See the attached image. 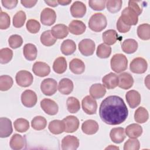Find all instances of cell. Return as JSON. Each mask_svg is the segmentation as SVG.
<instances>
[{
    "label": "cell",
    "instance_id": "cell-27",
    "mask_svg": "<svg viewBox=\"0 0 150 150\" xmlns=\"http://www.w3.org/2000/svg\"><path fill=\"white\" fill-rule=\"evenodd\" d=\"M105 93L106 89L105 87L100 83L94 84L90 88V94L94 99H98L103 97Z\"/></svg>",
    "mask_w": 150,
    "mask_h": 150
},
{
    "label": "cell",
    "instance_id": "cell-40",
    "mask_svg": "<svg viewBox=\"0 0 150 150\" xmlns=\"http://www.w3.org/2000/svg\"><path fill=\"white\" fill-rule=\"evenodd\" d=\"M67 108L70 113H76L80 109V104L79 100L74 97H69L66 101Z\"/></svg>",
    "mask_w": 150,
    "mask_h": 150
},
{
    "label": "cell",
    "instance_id": "cell-18",
    "mask_svg": "<svg viewBox=\"0 0 150 150\" xmlns=\"http://www.w3.org/2000/svg\"><path fill=\"white\" fill-rule=\"evenodd\" d=\"M125 98L128 104L131 108L138 107L141 103V95L136 90L128 91L125 94Z\"/></svg>",
    "mask_w": 150,
    "mask_h": 150
},
{
    "label": "cell",
    "instance_id": "cell-30",
    "mask_svg": "<svg viewBox=\"0 0 150 150\" xmlns=\"http://www.w3.org/2000/svg\"><path fill=\"white\" fill-rule=\"evenodd\" d=\"M9 145L12 149L20 150L25 145V140L22 135L18 134H15L10 139Z\"/></svg>",
    "mask_w": 150,
    "mask_h": 150
},
{
    "label": "cell",
    "instance_id": "cell-21",
    "mask_svg": "<svg viewBox=\"0 0 150 150\" xmlns=\"http://www.w3.org/2000/svg\"><path fill=\"white\" fill-rule=\"evenodd\" d=\"M99 129V126L97 121L93 120L85 121L81 125L83 132L87 135H93L96 134Z\"/></svg>",
    "mask_w": 150,
    "mask_h": 150
},
{
    "label": "cell",
    "instance_id": "cell-50",
    "mask_svg": "<svg viewBox=\"0 0 150 150\" xmlns=\"http://www.w3.org/2000/svg\"><path fill=\"white\" fill-rule=\"evenodd\" d=\"M11 24V19L9 15L2 11L1 9L0 13V29H6L10 26Z\"/></svg>",
    "mask_w": 150,
    "mask_h": 150
},
{
    "label": "cell",
    "instance_id": "cell-20",
    "mask_svg": "<svg viewBox=\"0 0 150 150\" xmlns=\"http://www.w3.org/2000/svg\"><path fill=\"white\" fill-rule=\"evenodd\" d=\"M103 86L108 89H114L118 85V77L115 73L111 72L102 79Z\"/></svg>",
    "mask_w": 150,
    "mask_h": 150
},
{
    "label": "cell",
    "instance_id": "cell-37",
    "mask_svg": "<svg viewBox=\"0 0 150 150\" xmlns=\"http://www.w3.org/2000/svg\"><path fill=\"white\" fill-rule=\"evenodd\" d=\"M56 39L52 35L51 30H47L43 32L40 35V42L44 46H51L53 45Z\"/></svg>",
    "mask_w": 150,
    "mask_h": 150
},
{
    "label": "cell",
    "instance_id": "cell-3",
    "mask_svg": "<svg viewBox=\"0 0 150 150\" xmlns=\"http://www.w3.org/2000/svg\"><path fill=\"white\" fill-rule=\"evenodd\" d=\"M110 64L111 69L115 73H119L127 69L128 60L124 54L117 53L112 57Z\"/></svg>",
    "mask_w": 150,
    "mask_h": 150
},
{
    "label": "cell",
    "instance_id": "cell-42",
    "mask_svg": "<svg viewBox=\"0 0 150 150\" xmlns=\"http://www.w3.org/2000/svg\"><path fill=\"white\" fill-rule=\"evenodd\" d=\"M15 130L19 132H25L29 128V121L22 118L16 119L13 122Z\"/></svg>",
    "mask_w": 150,
    "mask_h": 150
},
{
    "label": "cell",
    "instance_id": "cell-15",
    "mask_svg": "<svg viewBox=\"0 0 150 150\" xmlns=\"http://www.w3.org/2000/svg\"><path fill=\"white\" fill-rule=\"evenodd\" d=\"M32 71L37 76L43 77L49 74L50 68V66L45 62H36L33 65Z\"/></svg>",
    "mask_w": 150,
    "mask_h": 150
},
{
    "label": "cell",
    "instance_id": "cell-51",
    "mask_svg": "<svg viewBox=\"0 0 150 150\" xmlns=\"http://www.w3.org/2000/svg\"><path fill=\"white\" fill-rule=\"evenodd\" d=\"M106 1L105 0H90L88 1L89 6L95 11L104 10L105 7Z\"/></svg>",
    "mask_w": 150,
    "mask_h": 150
},
{
    "label": "cell",
    "instance_id": "cell-2",
    "mask_svg": "<svg viewBox=\"0 0 150 150\" xmlns=\"http://www.w3.org/2000/svg\"><path fill=\"white\" fill-rule=\"evenodd\" d=\"M107 25L106 17L101 13H96L89 19L88 26L93 31L99 32L104 29Z\"/></svg>",
    "mask_w": 150,
    "mask_h": 150
},
{
    "label": "cell",
    "instance_id": "cell-14",
    "mask_svg": "<svg viewBox=\"0 0 150 150\" xmlns=\"http://www.w3.org/2000/svg\"><path fill=\"white\" fill-rule=\"evenodd\" d=\"M64 123V132L67 133H72L76 131L79 127V119L73 115H69L63 119Z\"/></svg>",
    "mask_w": 150,
    "mask_h": 150
},
{
    "label": "cell",
    "instance_id": "cell-28",
    "mask_svg": "<svg viewBox=\"0 0 150 150\" xmlns=\"http://www.w3.org/2000/svg\"><path fill=\"white\" fill-rule=\"evenodd\" d=\"M23 53L26 59L29 61H33L36 58L38 50L35 45L27 43L23 47Z\"/></svg>",
    "mask_w": 150,
    "mask_h": 150
},
{
    "label": "cell",
    "instance_id": "cell-9",
    "mask_svg": "<svg viewBox=\"0 0 150 150\" xmlns=\"http://www.w3.org/2000/svg\"><path fill=\"white\" fill-rule=\"evenodd\" d=\"M56 20L55 11L49 8H45L40 13V22L46 26H51L54 23Z\"/></svg>",
    "mask_w": 150,
    "mask_h": 150
},
{
    "label": "cell",
    "instance_id": "cell-19",
    "mask_svg": "<svg viewBox=\"0 0 150 150\" xmlns=\"http://www.w3.org/2000/svg\"><path fill=\"white\" fill-rule=\"evenodd\" d=\"M118 77V86L122 89L127 90L130 88L134 84V79L128 73H122Z\"/></svg>",
    "mask_w": 150,
    "mask_h": 150
},
{
    "label": "cell",
    "instance_id": "cell-43",
    "mask_svg": "<svg viewBox=\"0 0 150 150\" xmlns=\"http://www.w3.org/2000/svg\"><path fill=\"white\" fill-rule=\"evenodd\" d=\"M26 13L23 11L17 12L13 17V25L15 28H20L22 27L26 21Z\"/></svg>",
    "mask_w": 150,
    "mask_h": 150
},
{
    "label": "cell",
    "instance_id": "cell-47",
    "mask_svg": "<svg viewBox=\"0 0 150 150\" xmlns=\"http://www.w3.org/2000/svg\"><path fill=\"white\" fill-rule=\"evenodd\" d=\"M9 46L13 49L21 47L23 43V39L19 35H12L8 39Z\"/></svg>",
    "mask_w": 150,
    "mask_h": 150
},
{
    "label": "cell",
    "instance_id": "cell-57",
    "mask_svg": "<svg viewBox=\"0 0 150 150\" xmlns=\"http://www.w3.org/2000/svg\"><path fill=\"white\" fill-rule=\"evenodd\" d=\"M71 2V0L69 1H63V0H60V1H57V2L59 5H67L69 4H70Z\"/></svg>",
    "mask_w": 150,
    "mask_h": 150
},
{
    "label": "cell",
    "instance_id": "cell-45",
    "mask_svg": "<svg viewBox=\"0 0 150 150\" xmlns=\"http://www.w3.org/2000/svg\"><path fill=\"white\" fill-rule=\"evenodd\" d=\"M122 1L121 0H109L106 1L105 5L107 10L111 13L119 12L122 7Z\"/></svg>",
    "mask_w": 150,
    "mask_h": 150
},
{
    "label": "cell",
    "instance_id": "cell-11",
    "mask_svg": "<svg viewBox=\"0 0 150 150\" xmlns=\"http://www.w3.org/2000/svg\"><path fill=\"white\" fill-rule=\"evenodd\" d=\"M83 111L88 115L95 114L97 109V101L90 96H86L81 101Z\"/></svg>",
    "mask_w": 150,
    "mask_h": 150
},
{
    "label": "cell",
    "instance_id": "cell-35",
    "mask_svg": "<svg viewBox=\"0 0 150 150\" xmlns=\"http://www.w3.org/2000/svg\"><path fill=\"white\" fill-rule=\"evenodd\" d=\"M53 69L57 74L64 73L67 69V62L64 57H59L53 62Z\"/></svg>",
    "mask_w": 150,
    "mask_h": 150
},
{
    "label": "cell",
    "instance_id": "cell-8",
    "mask_svg": "<svg viewBox=\"0 0 150 150\" xmlns=\"http://www.w3.org/2000/svg\"><path fill=\"white\" fill-rule=\"evenodd\" d=\"M37 100L36 93L31 90H26L21 94L22 103L26 107H33L36 105Z\"/></svg>",
    "mask_w": 150,
    "mask_h": 150
},
{
    "label": "cell",
    "instance_id": "cell-25",
    "mask_svg": "<svg viewBox=\"0 0 150 150\" xmlns=\"http://www.w3.org/2000/svg\"><path fill=\"white\" fill-rule=\"evenodd\" d=\"M73 87V83L70 79L63 78L59 83L58 90L61 94L68 95L72 92Z\"/></svg>",
    "mask_w": 150,
    "mask_h": 150
},
{
    "label": "cell",
    "instance_id": "cell-23",
    "mask_svg": "<svg viewBox=\"0 0 150 150\" xmlns=\"http://www.w3.org/2000/svg\"><path fill=\"white\" fill-rule=\"evenodd\" d=\"M68 28L64 24H57L52 28V33L56 39H62L66 38L69 33Z\"/></svg>",
    "mask_w": 150,
    "mask_h": 150
},
{
    "label": "cell",
    "instance_id": "cell-26",
    "mask_svg": "<svg viewBox=\"0 0 150 150\" xmlns=\"http://www.w3.org/2000/svg\"><path fill=\"white\" fill-rule=\"evenodd\" d=\"M125 132L130 138H137L142 135V128L138 124H131L126 127Z\"/></svg>",
    "mask_w": 150,
    "mask_h": 150
},
{
    "label": "cell",
    "instance_id": "cell-7",
    "mask_svg": "<svg viewBox=\"0 0 150 150\" xmlns=\"http://www.w3.org/2000/svg\"><path fill=\"white\" fill-rule=\"evenodd\" d=\"M120 18L124 23L130 26L136 25L138 22V16L128 7L123 9Z\"/></svg>",
    "mask_w": 150,
    "mask_h": 150
},
{
    "label": "cell",
    "instance_id": "cell-54",
    "mask_svg": "<svg viewBox=\"0 0 150 150\" xmlns=\"http://www.w3.org/2000/svg\"><path fill=\"white\" fill-rule=\"evenodd\" d=\"M17 0H2L1 3L4 7L8 9H12L15 8L18 4Z\"/></svg>",
    "mask_w": 150,
    "mask_h": 150
},
{
    "label": "cell",
    "instance_id": "cell-10",
    "mask_svg": "<svg viewBox=\"0 0 150 150\" xmlns=\"http://www.w3.org/2000/svg\"><path fill=\"white\" fill-rule=\"evenodd\" d=\"M79 49L84 56H91L95 50V43L90 39H83L79 43Z\"/></svg>",
    "mask_w": 150,
    "mask_h": 150
},
{
    "label": "cell",
    "instance_id": "cell-48",
    "mask_svg": "<svg viewBox=\"0 0 150 150\" xmlns=\"http://www.w3.org/2000/svg\"><path fill=\"white\" fill-rule=\"evenodd\" d=\"M26 27L30 33H36L40 29V24L35 19H29L26 22Z\"/></svg>",
    "mask_w": 150,
    "mask_h": 150
},
{
    "label": "cell",
    "instance_id": "cell-32",
    "mask_svg": "<svg viewBox=\"0 0 150 150\" xmlns=\"http://www.w3.org/2000/svg\"><path fill=\"white\" fill-rule=\"evenodd\" d=\"M48 128L50 132L55 135L63 133L65 129V126L63 121L59 120H54L50 122Z\"/></svg>",
    "mask_w": 150,
    "mask_h": 150
},
{
    "label": "cell",
    "instance_id": "cell-4",
    "mask_svg": "<svg viewBox=\"0 0 150 150\" xmlns=\"http://www.w3.org/2000/svg\"><path fill=\"white\" fill-rule=\"evenodd\" d=\"M16 82L21 87H27L30 86L33 81L32 73L27 70L19 71L15 76Z\"/></svg>",
    "mask_w": 150,
    "mask_h": 150
},
{
    "label": "cell",
    "instance_id": "cell-58",
    "mask_svg": "<svg viewBox=\"0 0 150 150\" xmlns=\"http://www.w3.org/2000/svg\"><path fill=\"white\" fill-rule=\"evenodd\" d=\"M119 149V148L117 147V146H112L111 145H110L109 146L105 148V149Z\"/></svg>",
    "mask_w": 150,
    "mask_h": 150
},
{
    "label": "cell",
    "instance_id": "cell-38",
    "mask_svg": "<svg viewBox=\"0 0 150 150\" xmlns=\"http://www.w3.org/2000/svg\"><path fill=\"white\" fill-rule=\"evenodd\" d=\"M137 35L142 40H149L150 39V25L148 23L139 25L137 28Z\"/></svg>",
    "mask_w": 150,
    "mask_h": 150
},
{
    "label": "cell",
    "instance_id": "cell-44",
    "mask_svg": "<svg viewBox=\"0 0 150 150\" xmlns=\"http://www.w3.org/2000/svg\"><path fill=\"white\" fill-rule=\"evenodd\" d=\"M13 81L12 78L8 75H2L0 76V90L5 91L9 90L12 85Z\"/></svg>",
    "mask_w": 150,
    "mask_h": 150
},
{
    "label": "cell",
    "instance_id": "cell-33",
    "mask_svg": "<svg viewBox=\"0 0 150 150\" xmlns=\"http://www.w3.org/2000/svg\"><path fill=\"white\" fill-rule=\"evenodd\" d=\"M60 50L63 54L66 56L70 55L76 50V45L73 40L71 39H66L62 42Z\"/></svg>",
    "mask_w": 150,
    "mask_h": 150
},
{
    "label": "cell",
    "instance_id": "cell-56",
    "mask_svg": "<svg viewBox=\"0 0 150 150\" xmlns=\"http://www.w3.org/2000/svg\"><path fill=\"white\" fill-rule=\"evenodd\" d=\"M45 2L52 7H56L59 5L57 1H45Z\"/></svg>",
    "mask_w": 150,
    "mask_h": 150
},
{
    "label": "cell",
    "instance_id": "cell-1",
    "mask_svg": "<svg viewBox=\"0 0 150 150\" xmlns=\"http://www.w3.org/2000/svg\"><path fill=\"white\" fill-rule=\"evenodd\" d=\"M99 115L105 123L116 125L124 122L128 115V110L123 99L117 96H110L101 102Z\"/></svg>",
    "mask_w": 150,
    "mask_h": 150
},
{
    "label": "cell",
    "instance_id": "cell-52",
    "mask_svg": "<svg viewBox=\"0 0 150 150\" xmlns=\"http://www.w3.org/2000/svg\"><path fill=\"white\" fill-rule=\"evenodd\" d=\"M142 2L136 1H128V8L133 11L138 16L140 15L142 12V6L140 4Z\"/></svg>",
    "mask_w": 150,
    "mask_h": 150
},
{
    "label": "cell",
    "instance_id": "cell-53",
    "mask_svg": "<svg viewBox=\"0 0 150 150\" xmlns=\"http://www.w3.org/2000/svg\"><path fill=\"white\" fill-rule=\"evenodd\" d=\"M117 30L121 33H127L130 30L131 26L124 23L121 21V18H119L117 22Z\"/></svg>",
    "mask_w": 150,
    "mask_h": 150
},
{
    "label": "cell",
    "instance_id": "cell-39",
    "mask_svg": "<svg viewBox=\"0 0 150 150\" xmlns=\"http://www.w3.org/2000/svg\"><path fill=\"white\" fill-rule=\"evenodd\" d=\"M46 125L47 121L46 118L40 115L35 117L31 121V125L32 128L37 131L45 129L46 127Z\"/></svg>",
    "mask_w": 150,
    "mask_h": 150
},
{
    "label": "cell",
    "instance_id": "cell-13",
    "mask_svg": "<svg viewBox=\"0 0 150 150\" xmlns=\"http://www.w3.org/2000/svg\"><path fill=\"white\" fill-rule=\"evenodd\" d=\"M79 146V139L73 135H67L62 140V149L63 150H76Z\"/></svg>",
    "mask_w": 150,
    "mask_h": 150
},
{
    "label": "cell",
    "instance_id": "cell-49",
    "mask_svg": "<svg viewBox=\"0 0 150 150\" xmlns=\"http://www.w3.org/2000/svg\"><path fill=\"white\" fill-rule=\"evenodd\" d=\"M139 148V141L137 138H129L124 145V150H138Z\"/></svg>",
    "mask_w": 150,
    "mask_h": 150
},
{
    "label": "cell",
    "instance_id": "cell-16",
    "mask_svg": "<svg viewBox=\"0 0 150 150\" xmlns=\"http://www.w3.org/2000/svg\"><path fill=\"white\" fill-rule=\"evenodd\" d=\"M13 128L11 120L6 117L0 118V137L7 138L12 133Z\"/></svg>",
    "mask_w": 150,
    "mask_h": 150
},
{
    "label": "cell",
    "instance_id": "cell-41",
    "mask_svg": "<svg viewBox=\"0 0 150 150\" xmlns=\"http://www.w3.org/2000/svg\"><path fill=\"white\" fill-rule=\"evenodd\" d=\"M111 53V47L105 43H101L99 45L97 48L96 54L100 58H108L110 56Z\"/></svg>",
    "mask_w": 150,
    "mask_h": 150
},
{
    "label": "cell",
    "instance_id": "cell-36",
    "mask_svg": "<svg viewBox=\"0 0 150 150\" xmlns=\"http://www.w3.org/2000/svg\"><path fill=\"white\" fill-rule=\"evenodd\" d=\"M148 118L149 114L145 108L143 107H139L135 111L134 120L137 122L139 124L145 123L148 121Z\"/></svg>",
    "mask_w": 150,
    "mask_h": 150
},
{
    "label": "cell",
    "instance_id": "cell-22",
    "mask_svg": "<svg viewBox=\"0 0 150 150\" xmlns=\"http://www.w3.org/2000/svg\"><path fill=\"white\" fill-rule=\"evenodd\" d=\"M68 29L71 33L76 35H80L85 32L86 26L81 21L73 20L69 23Z\"/></svg>",
    "mask_w": 150,
    "mask_h": 150
},
{
    "label": "cell",
    "instance_id": "cell-46",
    "mask_svg": "<svg viewBox=\"0 0 150 150\" xmlns=\"http://www.w3.org/2000/svg\"><path fill=\"white\" fill-rule=\"evenodd\" d=\"M13 52L11 49L5 47L0 50V63L1 64H6L12 59Z\"/></svg>",
    "mask_w": 150,
    "mask_h": 150
},
{
    "label": "cell",
    "instance_id": "cell-6",
    "mask_svg": "<svg viewBox=\"0 0 150 150\" xmlns=\"http://www.w3.org/2000/svg\"><path fill=\"white\" fill-rule=\"evenodd\" d=\"M148 68V63L145 59L142 57H138L134 59L129 65L130 70L137 74L144 73Z\"/></svg>",
    "mask_w": 150,
    "mask_h": 150
},
{
    "label": "cell",
    "instance_id": "cell-31",
    "mask_svg": "<svg viewBox=\"0 0 150 150\" xmlns=\"http://www.w3.org/2000/svg\"><path fill=\"white\" fill-rule=\"evenodd\" d=\"M138 43L133 39H127L124 40L121 45V48L124 52L127 54L134 53L138 49Z\"/></svg>",
    "mask_w": 150,
    "mask_h": 150
},
{
    "label": "cell",
    "instance_id": "cell-34",
    "mask_svg": "<svg viewBox=\"0 0 150 150\" xmlns=\"http://www.w3.org/2000/svg\"><path fill=\"white\" fill-rule=\"evenodd\" d=\"M103 40L105 44L107 45H114L118 39V34L116 30L114 29H109L103 33Z\"/></svg>",
    "mask_w": 150,
    "mask_h": 150
},
{
    "label": "cell",
    "instance_id": "cell-55",
    "mask_svg": "<svg viewBox=\"0 0 150 150\" xmlns=\"http://www.w3.org/2000/svg\"><path fill=\"white\" fill-rule=\"evenodd\" d=\"M38 2V1H21V3L25 8H32Z\"/></svg>",
    "mask_w": 150,
    "mask_h": 150
},
{
    "label": "cell",
    "instance_id": "cell-24",
    "mask_svg": "<svg viewBox=\"0 0 150 150\" xmlns=\"http://www.w3.org/2000/svg\"><path fill=\"white\" fill-rule=\"evenodd\" d=\"M110 137L112 142L115 144H120L125 138L124 128L122 127H117L111 129Z\"/></svg>",
    "mask_w": 150,
    "mask_h": 150
},
{
    "label": "cell",
    "instance_id": "cell-29",
    "mask_svg": "<svg viewBox=\"0 0 150 150\" xmlns=\"http://www.w3.org/2000/svg\"><path fill=\"white\" fill-rule=\"evenodd\" d=\"M69 69L72 73L76 74H80L85 70V64L81 60L75 58L70 61Z\"/></svg>",
    "mask_w": 150,
    "mask_h": 150
},
{
    "label": "cell",
    "instance_id": "cell-12",
    "mask_svg": "<svg viewBox=\"0 0 150 150\" xmlns=\"http://www.w3.org/2000/svg\"><path fill=\"white\" fill-rule=\"evenodd\" d=\"M40 107L48 115H56L59 111L57 104L53 100L49 98H44L40 101Z\"/></svg>",
    "mask_w": 150,
    "mask_h": 150
},
{
    "label": "cell",
    "instance_id": "cell-5",
    "mask_svg": "<svg viewBox=\"0 0 150 150\" xmlns=\"http://www.w3.org/2000/svg\"><path fill=\"white\" fill-rule=\"evenodd\" d=\"M57 83L56 80L52 78L44 79L40 84V89L43 94L46 96L53 95L57 90Z\"/></svg>",
    "mask_w": 150,
    "mask_h": 150
},
{
    "label": "cell",
    "instance_id": "cell-17",
    "mask_svg": "<svg viewBox=\"0 0 150 150\" xmlns=\"http://www.w3.org/2000/svg\"><path fill=\"white\" fill-rule=\"evenodd\" d=\"M70 12L74 18L83 17L86 13V6L81 1H75L70 6Z\"/></svg>",
    "mask_w": 150,
    "mask_h": 150
}]
</instances>
